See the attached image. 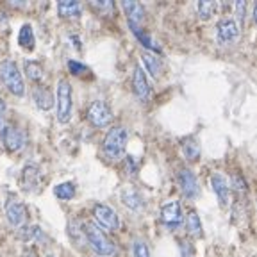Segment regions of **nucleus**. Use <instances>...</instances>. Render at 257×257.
I'll use <instances>...</instances> for the list:
<instances>
[{
	"label": "nucleus",
	"mask_w": 257,
	"mask_h": 257,
	"mask_svg": "<svg viewBox=\"0 0 257 257\" xmlns=\"http://www.w3.org/2000/svg\"><path fill=\"white\" fill-rule=\"evenodd\" d=\"M32 98H34V102H36V105L41 109V111H48V109L54 105V95L48 91L45 86H38V88H34V91H32Z\"/></svg>",
	"instance_id": "obj_17"
},
{
	"label": "nucleus",
	"mask_w": 257,
	"mask_h": 257,
	"mask_svg": "<svg viewBox=\"0 0 257 257\" xmlns=\"http://www.w3.org/2000/svg\"><path fill=\"white\" fill-rule=\"evenodd\" d=\"M127 140H128L127 128L121 127V125L112 127L111 131L105 134L104 141H102V150H104L105 157L111 161L121 159L125 154V147H127Z\"/></svg>",
	"instance_id": "obj_1"
},
{
	"label": "nucleus",
	"mask_w": 257,
	"mask_h": 257,
	"mask_svg": "<svg viewBox=\"0 0 257 257\" xmlns=\"http://www.w3.org/2000/svg\"><path fill=\"white\" fill-rule=\"evenodd\" d=\"M18 45H20L24 50H34L36 38H34V31H32L31 24L22 25L20 32H18Z\"/></svg>",
	"instance_id": "obj_19"
},
{
	"label": "nucleus",
	"mask_w": 257,
	"mask_h": 257,
	"mask_svg": "<svg viewBox=\"0 0 257 257\" xmlns=\"http://www.w3.org/2000/svg\"><path fill=\"white\" fill-rule=\"evenodd\" d=\"M209 182H211V188H213L218 202H220V207H227V205H229V198H230L229 181H227L221 173H213L211 179H209Z\"/></svg>",
	"instance_id": "obj_12"
},
{
	"label": "nucleus",
	"mask_w": 257,
	"mask_h": 257,
	"mask_svg": "<svg viewBox=\"0 0 257 257\" xmlns=\"http://www.w3.org/2000/svg\"><path fill=\"white\" fill-rule=\"evenodd\" d=\"M141 59H143V64L147 66L149 73L152 77H159L161 72H163V64H161V59L152 52H143L141 54Z\"/></svg>",
	"instance_id": "obj_23"
},
{
	"label": "nucleus",
	"mask_w": 257,
	"mask_h": 257,
	"mask_svg": "<svg viewBox=\"0 0 257 257\" xmlns=\"http://www.w3.org/2000/svg\"><path fill=\"white\" fill-rule=\"evenodd\" d=\"M54 195H56L59 200H72L73 197L77 195V188L73 182H61L54 188Z\"/></svg>",
	"instance_id": "obj_24"
},
{
	"label": "nucleus",
	"mask_w": 257,
	"mask_h": 257,
	"mask_svg": "<svg viewBox=\"0 0 257 257\" xmlns=\"http://www.w3.org/2000/svg\"><path fill=\"white\" fill-rule=\"evenodd\" d=\"M216 38L220 45H232L239 38V27L232 18H223L216 25Z\"/></svg>",
	"instance_id": "obj_11"
},
{
	"label": "nucleus",
	"mask_w": 257,
	"mask_h": 257,
	"mask_svg": "<svg viewBox=\"0 0 257 257\" xmlns=\"http://www.w3.org/2000/svg\"><path fill=\"white\" fill-rule=\"evenodd\" d=\"M24 257H38V253L34 252V250H27V252H25V255Z\"/></svg>",
	"instance_id": "obj_34"
},
{
	"label": "nucleus",
	"mask_w": 257,
	"mask_h": 257,
	"mask_svg": "<svg viewBox=\"0 0 257 257\" xmlns=\"http://www.w3.org/2000/svg\"><path fill=\"white\" fill-rule=\"evenodd\" d=\"M86 118L88 121L96 128L107 127L112 120V111L109 109V105L102 100H95L89 104L88 111H86Z\"/></svg>",
	"instance_id": "obj_6"
},
{
	"label": "nucleus",
	"mask_w": 257,
	"mask_h": 257,
	"mask_svg": "<svg viewBox=\"0 0 257 257\" xmlns=\"http://www.w3.org/2000/svg\"><path fill=\"white\" fill-rule=\"evenodd\" d=\"M18 234H20V239L24 241H32L34 237H38L41 234V229L38 227V225H29V227H22L20 230H18Z\"/></svg>",
	"instance_id": "obj_27"
},
{
	"label": "nucleus",
	"mask_w": 257,
	"mask_h": 257,
	"mask_svg": "<svg viewBox=\"0 0 257 257\" xmlns=\"http://www.w3.org/2000/svg\"><path fill=\"white\" fill-rule=\"evenodd\" d=\"M214 9H216V2H211V0H200V2L197 4V13L202 20L211 18L213 13H214Z\"/></svg>",
	"instance_id": "obj_26"
},
{
	"label": "nucleus",
	"mask_w": 257,
	"mask_h": 257,
	"mask_svg": "<svg viewBox=\"0 0 257 257\" xmlns=\"http://www.w3.org/2000/svg\"><path fill=\"white\" fill-rule=\"evenodd\" d=\"M232 186H234V189H236V191H245V189H246V184H245V181H243V177H241V175H234L232 177Z\"/></svg>",
	"instance_id": "obj_31"
},
{
	"label": "nucleus",
	"mask_w": 257,
	"mask_h": 257,
	"mask_svg": "<svg viewBox=\"0 0 257 257\" xmlns=\"http://www.w3.org/2000/svg\"><path fill=\"white\" fill-rule=\"evenodd\" d=\"M186 229L191 234L193 237H202L204 236V229H202V221L200 216L197 214V211H189L188 216H186Z\"/></svg>",
	"instance_id": "obj_22"
},
{
	"label": "nucleus",
	"mask_w": 257,
	"mask_h": 257,
	"mask_svg": "<svg viewBox=\"0 0 257 257\" xmlns=\"http://www.w3.org/2000/svg\"><path fill=\"white\" fill-rule=\"evenodd\" d=\"M4 114H6V102H4V98L0 96V127H4V125H2V121H4Z\"/></svg>",
	"instance_id": "obj_33"
},
{
	"label": "nucleus",
	"mask_w": 257,
	"mask_h": 257,
	"mask_svg": "<svg viewBox=\"0 0 257 257\" xmlns=\"http://www.w3.org/2000/svg\"><path fill=\"white\" fill-rule=\"evenodd\" d=\"M177 182H179V188H181L182 195H184L186 198L193 200V198L198 197V193H200V189H198V181H197V177H195V173L189 168H181L177 172Z\"/></svg>",
	"instance_id": "obj_10"
},
{
	"label": "nucleus",
	"mask_w": 257,
	"mask_h": 257,
	"mask_svg": "<svg viewBox=\"0 0 257 257\" xmlns=\"http://www.w3.org/2000/svg\"><path fill=\"white\" fill-rule=\"evenodd\" d=\"M133 91L134 95L140 98V100H149L150 96V86L149 80H147V73L141 68L140 64L134 66V73H133Z\"/></svg>",
	"instance_id": "obj_14"
},
{
	"label": "nucleus",
	"mask_w": 257,
	"mask_h": 257,
	"mask_svg": "<svg viewBox=\"0 0 257 257\" xmlns=\"http://www.w3.org/2000/svg\"><path fill=\"white\" fill-rule=\"evenodd\" d=\"M80 11V4L75 0H61L57 4V15L61 18H79Z\"/></svg>",
	"instance_id": "obj_18"
},
{
	"label": "nucleus",
	"mask_w": 257,
	"mask_h": 257,
	"mask_svg": "<svg viewBox=\"0 0 257 257\" xmlns=\"http://www.w3.org/2000/svg\"><path fill=\"white\" fill-rule=\"evenodd\" d=\"M245 9H246V2H236V13H237V16H239L241 24L245 20Z\"/></svg>",
	"instance_id": "obj_32"
},
{
	"label": "nucleus",
	"mask_w": 257,
	"mask_h": 257,
	"mask_svg": "<svg viewBox=\"0 0 257 257\" xmlns=\"http://www.w3.org/2000/svg\"><path fill=\"white\" fill-rule=\"evenodd\" d=\"M68 70H70V73H73V75H82V73L89 72L86 64L79 63V61H75V59H70L68 61Z\"/></svg>",
	"instance_id": "obj_29"
},
{
	"label": "nucleus",
	"mask_w": 257,
	"mask_h": 257,
	"mask_svg": "<svg viewBox=\"0 0 257 257\" xmlns=\"http://www.w3.org/2000/svg\"><path fill=\"white\" fill-rule=\"evenodd\" d=\"M120 198L125 207H128L131 211H143L145 207L143 197H141L140 191L136 188H133V186H125L120 193Z\"/></svg>",
	"instance_id": "obj_15"
},
{
	"label": "nucleus",
	"mask_w": 257,
	"mask_h": 257,
	"mask_svg": "<svg viewBox=\"0 0 257 257\" xmlns=\"http://www.w3.org/2000/svg\"><path fill=\"white\" fill-rule=\"evenodd\" d=\"M128 27H131L133 34L138 38V40H140V43L143 45L145 48H149V50H154V52H159L161 48L157 47V43L154 41V38L150 36L149 32H145L143 29L140 27V25H131V24H128Z\"/></svg>",
	"instance_id": "obj_21"
},
{
	"label": "nucleus",
	"mask_w": 257,
	"mask_h": 257,
	"mask_svg": "<svg viewBox=\"0 0 257 257\" xmlns=\"http://www.w3.org/2000/svg\"><path fill=\"white\" fill-rule=\"evenodd\" d=\"M84 234H86V241H88L89 246L95 250V253H98V255H102V257L114 255L116 246H114V243L105 236L104 230H102L96 223H93V221H86L84 223Z\"/></svg>",
	"instance_id": "obj_2"
},
{
	"label": "nucleus",
	"mask_w": 257,
	"mask_h": 257,
	"mask_svg": "<svg viewBox=\"0 0 257 257\" xmlns=\"http://www.w3.org/2000/svg\"><path fill=\"white\" fill-rule=\"evenodd\" d=\"M0 140H2V145L8 152H22L25 149V143H27V138H25V133L20 131L18 127L11 123H6L0 131Z\"/></svg>",
	"instance_id": "obj_5"
},
{
	"label": "nucleus",
	"mask_w": 257,
	"mask_h": 257,
	"mask_svg": "<svg viewBox=\"0 0 257 257\" xmlns=\"http://www.w3.org/2000/svg\"><path fill=\"white\" fill-rule=\"evenodd\" d=\"M161 221L168 227V229L175 230L182 225V211H181V204L177 200H170L165 202L161 205Z\"/></svg>",
	"instance_id": "obj_9"
},
{
	"label": "nucleus",
	"mask_w": 257,
	"mask_h": 257,
	"mask_svg": "<svg viewBox=\"0 0 257 257\" xmlns=\"http://www.w3.org/2000/svg\"><path fill=\"white\" fill-rule=\"evenodd\" d=\"M24 68H25L27 77L32 80V82H41V80H43V77H45L43 66H41L38 61H25Z\"/></svg>",
	"instance_id": "obj_25"
},
{
	"label": "nucleus",
	"mask_w": 257,
	"mask_h": 257,
	"mask_svg": "<svg viewBox=\"0 0 257 257\" xmlns=\"http://www.w3.org/2000/svg\"><path fill=\"white\" fill-rule=\"evenodd\" d=\"M121 9H123L125 16L131 25H140L145 20V8L140 2H134V0H123L121 2Z\"/></svg>",
	"instance_id": "obj_16"
},
{
	"label": "nucleus",
	"mask_w": 257,
	"mask_h": 257,
	"mask_svg": "<svg viewBox=\"0 0 257 257\" xmlns=\"http://www.w3.org/2000/svg\"><path fill=\"white\" fill-rule=\"evenodd\" d=\"M0 79L4 82V86L16 96H24L25 95V82L24 77L20 73L18 64L13 63V61H4L2 66H0Z\"/></svg>",
	"instance_id": "obj_4"
},
{
	"label": "nucleus",
	"mask_w": 257,
	"mask_h": 257,
	"mask_svg": "<svg viewBox=\"0 0 257 257\" xmlns=\"http://www.w3.org/2000/svg\"><path fill=\"white\" fill-rule=\"evenodd\" d=\"M133 252H134V257H150V250L147 246L143 239H136L133 245Z\"/></svg>",
	"instance_id": "obj_28"
},
{
	"label": "nucleus",
	"mask_w": 257,
	"mask_h": 257,
	"mask_svg": "<svg viewBox=\"0 0 257 257\" xmlns=\"http://www.w3.org/2000/svg\"><path fill=\"white\" fill-rule=\"evenodd\" d=\"M182 145V154H184V157L188 161H198V157H200V145H198V141L195 140V138H184V140L181 141Z\"/></svg>",
	"instance_id": "obj_20"
},
{
	"label": "nucleus",
	"mask_w": 257,
	"mask_h": 257,
	"mask_svg": "<svg viewBox=\"0 0 257 257\" xmlns=\"http://www.w3.org/2000/svg\"><path fill=\"white\" fill-rule=\"evenodd\" d=\"M93 216H95V221L98 223V227H102L105 230H118V227H120V218H118L116 211L105 204H95Z\"/></svg>",
	"instance_id": "obj_8"
},
{
	"label": "nucleus",
	"mask_w": 257,
	"mask_h": 257,
	"mask_svg": "<svg viewBox=\"0 0 257 257\" xmlns=\"http://www.w3.org/2000/svg\"><path fill=\"white\" fill-rule=\"evenodd\" d=\"M20 184H22V188H24V191H27V193L36 191L41 184L40 168H38L36 165H32V163L25 165L24 170H22V175H20Z\"/></svg>",
	"instance_id": "obj_13"
},
{
	"label": "nucleus",
	"mask_w": 257,
	"mask_h": 257,
	"mask_svg": "<svg viewBox=\"0 0 257 257\" xmlns=\"http://www.w3.org/2000/svg\"><path fill=\"white\" fill-rule=\"evenodd\" d=\"M91 6L95 9H98V11H112V2H111V0H95Z\"/></svg>",
	"instance_id": "obj_30"
},
{
	"label": "nucleus",
	"mask_w": 257,
	"mask_h": 257,
	"mask_svg": "<svg viewBox=\"0 0 257 257\" xmlns=\"http://www.w3.org/2000/svg\"><path fill=\"white\" fill-rule=\"evenodd\" d=\"M73 111V95L72 84L68 79H59L56 89V114L59 123H68Z\"/></svg>",
	"instance_id": "obj_3"
},
{
	"label": "nucleus",
	"mask_w": 257,
	"mask_h": 257,
	"mask_svg": "<svg viewBox=\"0 0 257 257\" xmlns=\"http://www.w3.org/2000/svg\"><path fill=\"white\" fill-rule=\"evenodd\" d=\"M6 220L15 229H22L27 221V207L18 198L9 197L6 202Z\"/></svg>",
	"instance_id": "obj_7"
},
{
	"label": "nucleus",
	"mask_w": 257,
	"mask_h": 257,
	"mask_svg": "<svg viewBox=\"0 0 257 257\" xmlns=\"http://www.w3.org/2000/svg\"><path fill=\"white\" fill-rule=\"evenodd\" d=\"M253 22L257 24V2H255V6H253Z\"/></svg>",
	"instance_id": "obj_35"
}]
</instances>
